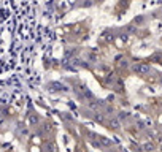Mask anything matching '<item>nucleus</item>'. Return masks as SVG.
Instances as JSON below:
<instances>
[{
	"label": "nucleus",
	"mask_w": 162,
	"mask_h": 152,
	"mask_svg": "<svg viewBox=\"0 0 162 152\" xmlns=\"http://www.w3.org/2000/svg\"><path fill=\"white\" fill-rule=\"evenodd\" d=\"M135 72H137V73H142V75H145V73L150 72V65H148V63H138L137 67H135Z\"/></svg>",
	"instance_id": "f257e3e1"
},
{
	"label": "nucleus",
	"mask_w": 162,
	"mask_h": 152,
	"mask_svg": "<svg viewBox=\"0 0 162 152\" xmlns=\"http://www.w3.org/2000/svg\"><path fill=\"white\" fill-rule=\"evenodd\" d=\"M108 125H110L108 128H110V130H115V132H118V130L121 128V124H119L118 119H111L110 122H108Z\"/></svg>",
	"instance_id": "f03ea898"
},
{
	"label": "nucleus",
	"mask_w": 162,
	"mask_h": 152,
	"mask_svg": "<svg viewBox=\"0 0 162 152\" xmlns=\"http://www.w3.org/2000/svg\"><path fill=\"white\" fill-rule=\"evenodd\" d=\"M154 147H156L154 143H145V144H143V150H145V152H153Z\"/></svg>",
	"instance_id": "7ed1b4c3"
},
{
	"label": "nucleus",
	"mask_w": 162,
	"mask_h": 152,
	"mask_svg": "<svg viewBox=\"0 0 162 152\" xmlns=\"http://www.w3.org/2000/svg\"><path fill=\"white\" fill-rule=\"evenodd\" d=\"M99 140H100V143H102L103 146H106V147H108V146H111V141L108 140V138H105V136H100Z\"/></svg>",
	"instance_id": "20e7f679"
},
{
	"label": "nucleus",
	"mask_w": 162,
	"mask_h": 152,
	"mask_svg": "<svg viewBox=\"0 0 162 152\" xmlns=\"http://www.w3.org/2000/svg\"><path fill=\"white\" fill-rule=\"evenodd\" d=\"M38 122V116H32L30 117V124H37Z\"/></svg>",
	"instance_id": "39448f33"
},
{
	"label": "nucleus",
	"mask_w": 162,
	"mask_h": 152,
	"mask_svg": "<svg viewBox=\"0 0 162 152\" xmlns=\"http://www.w3.org/2000/svg\"><path fill=\"white\" fill-rule=\"evenodd\" d=\"M108 152H116V150H115V149H111V150H108Z\"/></svg>",
	"instance_id": "423d86ee"
},
{
	"label": "nucleus",
	"mask_w": 162,
	"mask_h": 152,
	"mask_svg": "<svg viewBox=\"0 0 162 152\" xmlns=\"http://www.w3.org/2000/svg\"><path fill=\"white\" fill-rule=\"evenodd\" d=\"M7 152H13V150H7Z\"/></svg>",
	"instance_id": "0eeeda50"
}]
</instances>
